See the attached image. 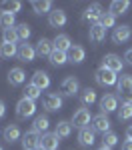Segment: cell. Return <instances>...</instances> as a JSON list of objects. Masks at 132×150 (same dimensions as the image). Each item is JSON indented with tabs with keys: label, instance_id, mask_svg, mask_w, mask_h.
<instances>
[{
	"label": "cell",
	"instance_id": "obj_1",
	"mask_svg": "<svg viewBox=\"0 0 132 150\" xmlns=\"http://www.w3.org/2000/svg\"><path fill=\"white\" fill-rule=\"evenodd\" d=\"M94 78L96 82L100 84V86H114V84H118V76H116V72H112V70H108V68H100L96 70V74H94Z\"/></svg>",
	"mask_w": 132,
	"mask_h": 150
},
{
	"label": "cell",
	"instance_id": "obj_2",
	"mask_svg": "<svg viewBox=\"0 0 132 150\" xmlns=\"http://www.w3.org/2000/svg\"><path fill=\"white\" fill-rule=\"evenodd\" d=\"M34 112H36V102H34V100L22 98L20 102L16 104V116H18L20 120H26V118L34 116Z\"/></svg>",
	"mask_w": 132,
	"mask_h": 150
},
{
	"label": "cell",
	"instance_id": "obj_3",
	"mask_svg": "<svg viewBox=\"0 0 132 150\" xmlns=\"http://www.w3.org/2000/svg\"><path fill=\"white\" fill-rule=\"evenodd\" d=\"M42 106H44V110L46 112H56L62 108V96L56 92H48L42 96Z\"/></svg>",
	"mask_w": 132,
	"mask_h": 150
},
{
	"label": "cell",
	"instance_id": "obj_4",
	"mask_svg": "<svg viewBox=\"0 0 132 150\" xmlns=\"http://www.w3.org/2000/svg\"><path fill=\"white\" fill-rule=\"evenodd\" d=\"M104 14V10H102V6L100 4H90L86 10L82 12V20L86 24H98V20H100V16Z\"/></svg>",
	"mask_w": 132,
	"mask_h": 150
},
{
	"label": "cell",
	"instance_id": "obj_5",
	"mask_svg": "<svg viewBox=\"0 0 132 150\" xmlns=\"http://www.w3.org/2000/svg\"><path fill=\"white\" fill-rule=\"evenodd\" d=\"M60 92H62V96H76V94H80V82L74 76L64 78L62 84H60Z\"/></svg>",
	"mask_w": 132,
	"mask_h": 150
},
{
	"label": "cell",
	"instance_id": "obj_6",
	"mask_svg": "<svg viewBox=\"0 0 132 150\" xmlns=\"http://www.w3.org/2000/svg\"><path fill=\"white\" fill-rule=\"evenodd\" d=\"M132 38V28L128 24H122V26H116L114 32H112V42L114 44H124Z\"/></svg>",
	"mask_w": 132,
	"mask_h": 150
},
{
	"label": "cell",
	"instance_id": "obj_7",
	"mask_svg": "<svg viewBox=\"0 0 132 150\" xmlns=\"http://www.w3.org/2000/svg\"><path fill=\"white\" fill-rule=\"evenodd\" d=\"M90 112L86 110V108H78L74 114H72V126H76V128H88V124H90Z\"/></svg>",
	"mask_w": 132,
	"mask_h": 150
},
{
	"label": "cell",
	"instance_id": "obj_8",
	"mask_svg": "<svg viewBox=\"0 0 132 150\" xmlns=\"http://www.w3.org/2000/svg\"><path fill=\"white\" fill-rule=\"evenodd\" d=\"M122 66H124V60L118 54H106V56L102 58V68H108V70H112V72H116V74L122 70Z\"/></svg>",
	"mask_w": 132,
	"mask_h": 150
},
{
	"label": "cell",
	"instance_id": "obj_9",
	"mask_svg": "<svg viewBox=\"0 0 132 150\" xmlns=\"http://www.w3.org/2000/svg\"><path fill=\"white\" fill-rule=\"evenodd\" d=\"M100 108H102V112L108 114V112H114V110H118V96H114V94H104L102 98H100Z\"/></svg>",
	"mask_w": 132,
	"mask_h": 150
},
{
	"label": "cell",
	"instance_id": "obj_10",
	"mask_svg": "<svg viewBox=\"0 0 132 150\" xmlns=\"http://www.w3.org/2000/svg\"><path fill=\"white\" fill-rule=\"evenodd\" d=\"M92 130L94 132H102V134L110 132V120H108V116L104 112L102 114H96L92 118Z\"/></svg>",
	"mask_w": 132,
	"mask_h": 150
},
{
	"label": "cell",
	"instance_id": "obj_11",
	"mask_svg": "<svg viewBox=\"0 0 132 150\" xmlns=\"http://www.w3.org/2000/svg\"><path fill=\"white\" fill-rule=\"evenodd\" d=\"M66 12L56 8V10H52L48 14V24H50V28H62L64 24H66Z\"/></svg>",
	"mask_w": 132,
	"mask_h": 150
},
{
	"label": "cell",
	"instance_id": "obj_12",
	"mask_svg": "<svg viewBox=\"0 0 132 150\" xmlns=\"http://www.w3.org/2000/svg\"><path fill=\"white\" fill-rule=\"evenodd\" d=\"M22 146H24V150H32V148H36V146H40V134L36 132L34 128L28 130V132H24Z\"/></svg>",
	"mask_w": 132,
	"mask_h": 150
},
{
	"label": "cell",
	"instance_id": "obj_13",
	"mask_svg": "<svg viewBox=\"0 0 132 150\" xmlns=\"http://www.w3.org/2000/svg\"><path fill=\"white\" fill-rule=\"evenodd\" d=\"M40 146L44 150H58L60 146V138L54 134V132H46L40 136Z\"/></svg>",
	"mask_w": 132,
	"mask_h": 150
},
{
	"label": "cell",
	"instance_id": "obj_14",
	"mask_svg": "<svg viewBox=\"0 0 132 150\" xmlns=\"http://www.w3.org/2000/svg\"><path fill=\"white\" fill-rule=\"evenodd\" d=\"M52 52H54V42H52V40H48V38H40V40H38V44H36V56L50 58Z\"/></svg>",
	"mask_w": 132,
	"mask_h": 150
},
{
	"label": "cell",
	"instance_id": "obj_15",
	"mask_svg": "<svg viewBox=\"0 0 132 150\" xmlns=\"http://www.w3.org/2000/svg\"><path fill=\"white\" fill-rule=\"evenodd\" d=\"M66 54H68V62L80 64V62H84V58H86V50H84L80 44H72V48L66 52Z\"/></svg>",
	"mask_w": 132,
	"mask_h": 150
},
{
	"label": "cell",
	"instance_id": "obj_16",
	"mask_svg": "<svg viewBox=\"0 0 132 150\" xmlns=\"http://www.w3.org/2000/svg\"><path fill=\"white\" fill-rule=\"evenodd\" d=\"M18 58L22 60V62H32L36 58V48L32 44H28V42H24L18 46Z\"/></svg>",
	"mask_w": 132,
	"mask_h": 150
},
{
	"label": "cell",
	"instance_id": "obj_17",
	"mask_svg": "<svg viewBox=\"0 0 132 150\" xmlns=\"http://www.w3.org/2000/svg\"><path fill=\"white\" fill-rule=\"evenodd\" d=\"M24 82H26V72H24L22 68H10V72H8V84L10 86H22Z\"/></svg>",
	"mask_w": 132,
	"mask_h": 150
},
{
	"label": "cell",
	"instance_id": "obj_18",
	"mask_svg": "<svg viewBox=\"0 0 132 150\" xmlns=\"http://www.w3.org/2000/svg\"><path fill=\"white\" fill-rule=\"evenodd\" d=\"M32 84H34L36 88H40V90H46L48 86H50V76H48V72L36 70L34 76H32Z\"/></svg>",
	"mask_w": 132,
	"mask_h": 150
},
{
	"label": "cell",
	"instance_id": "obj_19",
	"mask_svg": "<svg viewBox=\"0 0 132 150\" xmlns=\"http://www.w3.org/2000/svg\"><path fill=\"white\" fill-rule=\"evenodd\" d=\"M88 38H90V42L100 44V42L106 40V30H104L100 24H94V26H90V30H88Z\"/></svg>",
	"mask_w": 132,
	"mask_h": 150
},
{
	"label": "cell",
	"instance_id": "obj_20",
	"mask_svg": "<svg viewBox=\"0 0 132 150\" xmlns=\"http://www.w3.org/2000/svg\"><path fill=\"white\" fill-rule=\"evenodd\" d=\"M78 142H80L82 146H92V144L96 142L94 130H90V128H82V130L78 132Z\"/></svg>",
	"mask_w": 132,
	"mask_h": 150
},
{
	"label": "cell",
	"instance_id": "obj_21",
	"mask_svg": "<svg viewBox=\"0 0 132 150\" xmlns=\"http://www.w3.org/2000/svg\"><path fill=\"white\" fill-rule=\"evenodd\" d=\"M52 42H54V50H60V52H68L72 48V42L66 34H58Z\"/></svg>",
	"mask_w": 132,
	"mask_h": 150
},
{
	"label": "cell",
	"instance_id": "obj_22",
	"mask_svg": "<svg viewBox=\"0 0 132 150\" xmlns=\"http://www.w3.org/2000/svg\"><path fill=\"white\" fill-rule=\"evenodd\" d=\"M128 8H130V2H128V0H114V2L110 4V12H112L114 16H122V14H126Z\"/></svg>",
	"mask_w": 132,
	"mask_h": 150
},
{
	"label": "cell",
	"instance_id": "obj_23",
	"mask_svg": "<svg viewBox=\"0 0 132 150\" xmlns=\"http://www.w3.org/2000/svg\"><path fill=\"white\" fill-rule=\"evenodd\" d=\"M20 138V128L16 126V124H8V126L4 128V140L12 144V142H16V140Z\"/></svg>",
	"mask_w": 132,
	"mask_h": 150
},
{
	"label": "cell",
	"instance_id": "obj_24",
	"mask_svg": "<svg viewBox=\"0 0 132 150\" xmlns=\"http://www.w3.org/2000/svg\"><path fill=\"white\" fill-rule=\"evenodd\" d=\"M54 134L58 136V138H68L72 134V122H66V120H62L56 124V130H54Z\"/></svg>",
	"mask_w": 132,
	"mask_h": 150
},
{
	"label": "cell",
	"instance_id": "obj_25",
	"mask_svg": "<svg viewBox=\"0 0 132 150\" xmlns=\"http://www.w3.org/2000/svg\"><path fill=\"white\" fill-rule=\"evenodd\" d=\"M132 92V76H126V74H122L118 78V94H128Z\"/></svg>",
	"mask_w": 132,
	"mask_h": 150
},
{
	"label": "cell",
	"instance_id": "obj_26",
	"mask_svg": "<svg viewBox=\"0 0 132 150\" xmlns=\"http://www.w3.org/2000/svg\"><path fill=\"white\" fill-rule=\"evenodd\" d=\"M32 8H34L36 14H50L52 12V2H48V0H34Z\"/></svg>",
	"mask_w": 132,
	"mask_h": 150
},
{
	"label": "cell",
	"instance_id": "obj_27",
	"mask_svg": "<svg viewBox=\"0 0 132 150\" xmlns=\"http://www.w3.org/2000/svg\"><path fill=\"white\" fill-rule=\"evenodd\" d=\"M0 56L2 58H14L18 56V48H16V44H6V42H2L0 44Z\"/></svg>",
	"mask_w": 132,
	"mask_h": 150
},
{
	"label": "cell",
	"instance_id": "obj_28",
	"mask_svg": "<svg viewBox=\"0 0 132 150\" xmlns=\"http://www.w3.org/2000/svg\"><path fill=\"white\" fill-rule=\"evenodd\" d=\"M48 60H50L52 66H62V64L68 62V54H66V52H60V50H54V52L50 54Z\"/></svg>",
	"mask_w": 132,
	"mask_h": 150
},
{
	"label": "cell",
	"instance_id": "obj_29",
	"mask_svg": "<svg viewBox=\"0 0 132 150\" xmlns=\"http://www.w3.org/2000/svg\"><path fill=\"white\" fill-rule=\"evenodd\" d=\"M22 92H24V96H22V98L34 100V102H36V98H40V96H42V90H40V88H36V86L32 84V82H30V84H26V88H24Z\"/></svg>",
	"mask_w": 132,
	"mask_h": 150
},
{
	"label": "cell",
	"instance_id": "obj_30",
	"mask_svg": "<svg viewBox=\"0 0 132 150\" xmlns=\"http://www.w3.org/2000/svg\"><path fill=\"white\" fill-rule=\"evenodd\" d=\"M80 100H82L84 106H92V104L96 102V90H92V88L80 90Z\"/></svg>",
	"mask_w": 132,
	"mask_h": 150
},
{
	"label": "cell",
	"instance_id": "obj_31",
	"mask_svg": "<svg viewBox=\"0 0 132 150\" xmlns=\"http://www.w3.org/2000/svg\"><path fill=\"white\" fill-rule=\"evenodd\" d=\"M48 126H50V120H48V116H36L34 118V130L40 134V132H44L46 134Z\"/></svg>",
	"mask_w": 132,
	"mask_h": 150
},
{
	"label": "cell",
	"instance_id": "obj_32",
	"mask_svg": "<svg viewBox=\"0 0 132 150\" xmlns=\"http://www.w3.org/2000/svg\"><path fill=\"white\" fill-rule=\"evenodd\" d=\"M0 28L2 30L14 28V14H10V12H0Z\"/></svg>",
	"mask_w": 132,
	"mask_h": 150
},
{
	"label": "cell",
	"instance_id": "obj_33",
	"mask_svg": "<svg viewBox=\"0 0 132 150\" xmlns=\"http://www.w3.org/2000/svg\"><path fill=\"white\" fill-rule=\"evenodd\" d=\"M114 22H116V16H114L110 10L104 12V14L100 16V20H98V24H100L104 30H106V28H112V26H114Z\"/></svg>",
	"mask_w": 132,
	"mask_h": 150
},
{
	"label": "cell",
	"instance_id": "obj_34",
	"mask_svg": "<svg viewBox=\"0 0 132 150\" xmlns=\"http://www.w3.org/2000/svg\"><path fill=\"white\" fill-rule=\"evenodd\" d=\"M14 28H16V34H18V40H24V42H26V40L30 38V34H32V32H30V26H28L26 22L18 24V26H14Z\"/></svg>",
	"mask_w": 132,
	"mask_h": 150
},
{
	"label": "cell",
	"instance_id": "obj_35",
	"mask_svg": "<svg viewBox=\"0 0 132 150\" xmlns=\"http://www.w3.org/2000/svg\"><path fill=\"white\" fill-rule=\"evenodd\" d=\"M0 8H2V12H10V14H16V12H20L22 4H20V2H16V0H12V2H2V4H0Z\"/></svg>",
	"mask_w": 132,
	"mask_h": 150
},
{
	"label": "cell",
	"instance_id": "obj_36",
	"mask_svg": "<svg viewBox=\"0 0 132 150\" xmlns=\"http://www.w3.org/2000/svg\"><path fill=\"white\" fill-rule=\"evenodd\" d=\"M18 34H16V28H8V30H2V42L6 44H16Z\"/></svg>",
	"mask_w": 132,
	"mask_h": 150
},
{
	"label": "cell",
	"instance_id": "obj_37",
	"mask_svg": "<svg viewBox=\"0 0 132 150\" xmlns=\"http://www.w3.org/2000/svg\"><path fill=\"white\" fill-rule=\"evenodd\" d=\"M102 146H106V148H112V146H116L118 144V134L116 132H106V134H102Z\"/></svg>",
	"mask_w": 132,
	"mask_h": 150
},
{
	"label": "cell",
	"instance_id": "obj_38",
	"mask_svg": "<svg viewBox=\"0 0 132 150\" xmlns=\"http://www.w3.org/2000/svg\"><path fill=\"white\" fill-rule=\"evenodd\" d=\"M116 112H118V120H130L132 118V104H122Z\"/></svg>",
	"mask_w": 132,
	"mask_h": 150
},
{
	"label": "cell",
	"instance_id": "obj_39",
	"mask_svg": "<svg viewBox=\"0 0 132 150\" xmlns=\"http://www.w3.org/2000/svg\"><path fill=\"white\" fill-rule=\"evenodd\" d=\"M124 64H132V48H128L124 54Z\"/></svg>",
	"mask_w": 132,
	"mask_h": 150
},
{
	"label": "cell",
	"instance_id": "obj_40",
	"mask_svg": "<svg viewBox=\"0 0 132 150\" xmlns=\"http://www.w3.org/2000/svg\"><path fill=\"white\" fill-rule=\"evenodd\" d=\"M120 98H122V104H132V92H128V94H122Z\"/></svg>",
	"mask_w": 132,
	"mask_h": 150
},
{
	"label": "cell",
	"instance_id": "obj_41",
	"mask_svg": "<svg viewBox=\"0 0 132 150\" xmlns=\"http://www.w3.org/2000/svg\"><path fill=\"white\" fill-rule=\"evenodd\" d=\"M4 116H6V104H4L2 100H0V120H2Z\"/></svg>",
	"mask_w": 132,
	"mask_h": 150
},
{
	"label": "cell",
	"instance_id": "obj_42",
	"mask_svg": "<svg viewBox=\"0 0 132 150\" xmlns=\"http://www.w3.org/2000/svg\"><path fill=\"white\" fill-rule=\"evenodd\" d=\"M122 150H132V140H126V142L122 144Z\"/></svg>",
	"mask_w": 132,
	"mask_h": 150
},
{
	"label": "cell",
	"instance_id": "obj_43",
	"mask_svg": "<svg viewBox=\"0 0 132 150\" xmlns=\"http://www.w3.org/2000/svg\"><path fill=\"white\" fill-rule=\"evenodd\" d=\"M126 140H132V124L126 128Z\"/></svg>",
	"mask_w": 132,
	"mask_h": 150
},
{
	"label": "cell",
	"instance_id": "obj_44",
	"mask_svg": "<svg viewBox=\"0 0 132 150\" xmlns=\"http://www.w3.org/2000/svg\"><path fill=\"white\" fill-rule=\"evenodd\" d=\"M98 150H112V148H106V146H100Z\"/></svg>",
	"mask_w": 132,
	"mask_h": 150
},
{
	"label": "cell",
	"instance_id": "obj_45",
	"mask_svg": "<svg viewBox=\"0 0 132 150\" xmlns=\"http://www.w3.org/2000/svg\"><path fill=\"white\" fill-rule=\"evenodd\" d=\"M32 150H44V148H42V146H36V148H32Z\"/></svg>",
	"mask_w": 132,
	"mask_h": 150
},
{
	"label": "cell",
	"instance_id": "obj_46",
	"mask_svg": "<svg viewBox=\"0 0 132 150\" xmlns=\"http://www.w3.org/2000/svg\"><path fill=\"white\" fill-rule=\"evenodd\" d=\"M0 150H2V146H0Z\"/></svg>",
	"mask_w": 132,
	"mask_h": 150
}]
</instances>
